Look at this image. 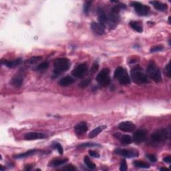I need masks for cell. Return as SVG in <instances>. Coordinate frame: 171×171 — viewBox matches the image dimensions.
<instances>
[{
    "instance_id": "obj_1",
    "label": "cell",
    "mask_w": 171,
    "mask_h": 171,
    "mask_svg": "<svg viewBox=\"0 0 171 171\" xmlns=\"http://www.w3.org/2000/svg\"><path fill=\"white\" fill-rule=\"evenodd\" d=\"M54 70L53 72V78H55L61 73L68 70L70 67V61L67 58H57L54 61Z\"/></svg>"
},
{
    "instance_id": "obj_2",
    "label": "cell",
    "mask_w": 171,
    "mask_h": 171,
    "mask_svg": "<svg viewBox=\"0 0 171 171\" xmlns=\"http://www.w3.org/2000/svg\"><path fill=\"white\" fill-rule=\"evenodd\" d=\"M131 76L136 84H145L148 82L147 75L139 66H137L131 70Z\"/></svg>"
},
{
    "instance_id": "obj_3",
    "label": "cell",
    "mask_w": 171,
    "mask_h": 171,
    "mask_svg": "<svg viewBox=\"0 0 171 171\" xmlns=\"http://www.w3.org/2000/svg\"><path fill=\"white\" fill-rule=\"evenodd\" d=\"M147 73L149 77L156 82H160L162 80L161 72L155 62L151 61L147 67Z\"/></svg>"
},
{
    "instance_id": "obj_4",
    "label": "cell",
    "mask_w": 171,
    "mask_h": 171,
    "mask_svg": "<svg viewBox=\"0 0 171 171\" xmlns=\"http://www.w3.org/2000/svg\"><path fill=\"white\" fill-rule=\"evenodd\" d=\"M114 78L118 80L122 85H128L130 84V79L127 70L122 67H118L114 72Z\"/></svg>"
},
{
    "instance_id": "obj_5",
    "label": "cell",
    "mask_w": 171,
    "mask_h": 171,
    "mask_svg": "<svg viewBox=\"0 0 171 171\" xmlns=\"http://www.w3.org/2000/svg\"><path fill=\"white\" fill-rule=\"evenodd\" d=\"M169 136V133L167 130L164 128L158 129L152 134L151 135V140L155 143H161L164 141L168 138Z\"/></svg>"
},
{
    "instance_id": "obj_6",
    "label": "cell",
    "mask_w": 171,
    "mask_h": 171,
    "mask_svg": "<svg viewBox=\"0 0 171 171\" xmlns=\"http://www.w3.org/2000/svg\"><path fill=\"white\" fill-rule=\"evenodd\" d=\"M97 82L101 86L106 87L110 84V70L108 68H104L96 76Z\"/></svg>"
},
{
    "instance_id": "obj_7",
    "label": "cell",
    "mask_w": 171,
    "mask_h": 171,
    "mask_svg": "<svg viewBox=\"0 0 171 171\" xmlns=\"http://www.w3.org/2000/svg\"><path fill=\"white\" fill-rule=\"evenodd\" d=\"M131 5L134 7L136 12L140 16H147L150 12V7L141 3L133 1L131 3Z\"/></svg>"
},
{
    "instance_id": "obj_8",
    "label": "cell",
    "mask_w": 171,
    "mask_h": 171,
    "mask_svg": "<svg viewBox=\"0 0 171 171\" xmlns=\"http://www.w3.org/2000/svg\"><path fill=\"white\" fill-rule=\"evenodd\" d=\"M87 70H88V64L86 63H82L76 67L73 70L72 74L76 78H82L84 76Z\"/></svg>"
},
{
    "instance_id": "obj_9",
    "label": "cell",
    "mask_w": 171,
    "mask_h": 171,
    "mask_svg": "<svg viewBox=\"0 0 171 171\" xmlns=\"http://www.w3.org/2000/svg\"><path fill=\"white\" fill-rule=\"evenodd\" d=\"M114 153L116 155H118L120 156L127 157V158H134V157H137L139 155V153L137 150L134 149L132 150H127V149H116L114 150Z\"/></svg>"
},
{
    "instance_id": "obj_10",
    "label": "cell",
    "mask_w": 171,
    "mask_h": 171,
    "mask_svg": "<svg viewBox=\"0 0 171 171\" xmlns=\"http://www.w3.org/2000/svg\"><path fill=\"white\" fill-rule=\"evenodd\" d=\"M147 137V133L144 130H139L134 133L133 136V141L136 144H140L144 142Z\"/></svg>"
},
{
    "instance_id": "obj_11",
    "label": "cell",
    "mask_w": 171,
    "mask_h": 171,
    "mask_svg": "<svg viewBox=\"0 0 171 171\" xmlns=\"http://www.w3.org/2000/svg\"><path fill=\"white\" fill-rule=\"evenodd\" d=\"M118 128L121 131L125 133H132L136 130V125L130 121H125L120 123L118 125Z\"/></svg>"
},
{
    "instance_id": "obj_12",
    "label": "cell",
    "mask_w": 171,
    "mask_h": 171,
    "mask_svg": "<svg viewBox=\"0 0 171 171\" xmlns=\"http://www.w3.org/2000/svg\"><path fill=\"white\" fill-rule=\"evenodd\" d=\"M47 137V135L44 133H28L24 135V138L26 141H33V140L43 139Z\"/></svg>"
},
{
    "instance_id": "obj_13",
    "label": "cell",
    "mask_w": 171,
    "mask_h": 171,
    "mask_svg": "<svg viewBox=\"0 0 171 171\" xmlns=\"http://www.w3.org/2000/svg\"><path fill=\"white\" fill-rule=\"evenodd\" d=\"M91 29L92 32L98 36H102L105 33V27L96 22H92L91 24Z\"/></svg>"
},
{
    "instance_id": "obj_14",
    "label": "cell",
    "mask_w": 171,
    "mask_h": 171,
    "mask_svg": "<svg viewBox=\"0 0 171 171\" xmlns=\"http://www.w3.org/2000/svg\"><path fill=\"white\" fill-rule=\"evenodd\" d=\"M87 130H88V126H87L86 122H82L78 123L74 127V131L76 134L79 136L83 135L84 134H85Z\"/></svg>"
},
{
    "instance_id": "obj_15",
    "label": "cell",
    "mask_w": 171,
    "mask_h": 171,
    "mask_svg": "<svg viewBox=\"0 0 171 171\" xmlns=\"http://www.w3.org/2000/svg\"><path fill=\"white\" fill-rule=\"evenodd\" d=\"M98 15L99 24L106 27V25H108V16L106 14L102 8H98Z\"/></svg>"
},
{
    "instance_id": "obj_16",
    "label": "cell",
    "mask_w": 171,
    "mask_h": 171,
    "mask_svg": "<svg viewBox=\"0 0 171 171\" xmlns=\"http://www.w3.org/2000/svg\"><path fill=\"white\" fill-rule=\"evenodd\" d=\"M22 62L21 58H18L14 60H4L2 61V64L9 68H13L18 66Z\"/></svg>"
},
{
    "instance_id": "obj_17",
    "label": "cell",
    "mask_w": 171,
    "mask_h": 171,
    "mask_svg": "<svg viewBox=\"0 0 171 171\" xmlns=\"http://www.w3.org/2000/svg\"><path fill=\"white\" fill-rule=\"evenodd\" d=\"M116 135H117L116 138H118L122 144L124 145L130 144L133 142V138L132 137L127 134H124V135H120L119 133H116Z\"/></svg>"
},
{
    "instance_id": "obj_18",
    "label": "cell",
    "mask_w": 171,
    "mask_h": 171,
    "mask_svg": "<svg viewBox=\"0 0 171 171\" xmlns=\"http://www.w3.org/2000/svg\"><path fill=\"white\" fill-rule=\"evenodd\" d=\"M74 82V78H72L71 76H65L61 78V79H60V81H59L58 84L61 86L66 87L72 84Z\"/></svg>"
},
{
    "instance_id": "obj_19",
    "label": "cell",
    "mask_w": 171,
    "mask_h": 171,
    "mask_svg": "<svg viewBox=\"0 0 171 171\" xmlns=\"http://www.w3.org/2000/svg\"><path fill=\"white\" fill-rule=\"evenodd\" d=\"M67 162H68V159L67 158L54 159V160H53V161L49 164V166L51 167H56L61 166V165L66 164Z\"/></svg>"
},
{
    "instance_id": "obj_20",
    "label": "cell",
    "mask_w": 171,
    "mask_h": 171,
    "mask_svg": "<svg viewBox=\"0 0 171 171\" xmlns=\"http://www.w3.org/2000/svg\"><path fill=\"white\" fill-rule=\"evenodd\" d=\"M150 4H152L154 6V7L156 8L157 10H159V11H164L168 8L167 5L163 4V3H162V2L153 1H150Z\"/></svg>"
},
{
    "instance_id": "obj_21",
    "label": "cell",
    "mask_w": 171,
    "mask_h": 171,
    "mask_svg": "<svg viewBox=\"0 0 171 171\" xmlns=\"http://www.w3.org/2000/svg\"><path fill=\"white\" fill-rule=\"evenodd\" d=\"M106 128V126H100V127H98L94 129V130L89 134V138H95V137L98 135L101 132L104 130Z\"/></svg>"
},
{
    "instance_id": "obj_22",
    "label": "cell",
    "mask_w": 171,
    "mask_h": 171,
    "mask_svg": "<svg viewBox=\"0 0 171 171\" xmlns=\"http://www.w3.org/2000/svg\"><path fill=\"white\" fill-rule=\"evenodd\" d=\"M36 152H37V150H36V149L30 150L27 151V152L21 153V154H19V155H17L13 156V158H16V159L24 158H26V157H28V156H30L33 155Z\"/></svg>"
},
{
    "instance_id": "obj_23",
    "label": "cell",
    "mask_w": 171,
    "mask_h": 171,
    "mask_svg": "<svg viewBox=\"0 0 171 171\" xmlns=\"http://www.w3.org/2000/svg\"><path fill=\"white\" fill-rule=\"evenodd\" d=\"M23 78L21 76H15L12 78V81H11V84L16 88H19L21 87L23 84Z\"/></svg>"
},
{
    "instance_id": "obj_24",
    "label": "cell",
    "mask_w": 171,
    "mask_h": 171,
    "mask_svg": "<svg viewBox=\"0 0 171 171\" xmlns=\"http://www.w3.org/2000/svg\"><path fill=\"white\" fill-rule=\"evenodd\" d=\"M130 26L134 30L136 31L137 32L141 33L142 32V26L141 22L136 21H132L130 22Z\"/></svg>"
},
{
    "instance_id": "obj_25",
    "label": "cell",
    "mask_w": 171,
    "mask_h": 171,
    "mask_svg": "<svg viewBox=\"0 0 171 171\" xmlns=\"http://www.w3.org/2000/svg\"><path fill=\"white\" fill-rule=\"evenodd\" d=\"M134 166H135L137 168H141V169H148L150 167V165L147 162L140 161H135L133 162Z\"/></svg>"
},
{
    "instance_id": "obj_26",
    "label": "cell",
    "mask_w": 171,
    "mask_h": 171,
    "mask_svg": "<svg viewBox=\"0 0 171 171\" xmlns=\"http://www.w3.org/2000/svg\"><path fill=\"white\" fill-rule=\"evenodd\" d=\"M48 67H49V62H47V61H44V62L40 64L39 65L36 66L34 70L36 71H42L44 70L47 69Z\"/></svg>"
},
{
    "instance_id": "obj_27",
    "label": "cell",
    "mask_w": 171,
    "mask_h": 171,
    "mask_svg": "<svg viewBox=\"0 0 171 171\" xmlns=\"http://www.w3.org/2000/svg\"><path fill=\"white\" fill-rule=\"evenodd\" d=\"M84 163L86 165V167L89 168L90 169H94L96 168V164L90 160L88 156L84 157Z\"/></svg>"
},
{
    "instance_id": "obj_28",
    "label": "cell",
    "mask_w": 171,
    "mask_h": 171,
    "mask_svg": "<svg viewBox=\"0 0 171 171\" xmlns=\"http://www.w3.org/2000/svg\"><path fill=\"white\" fill-rule=\"evenodd\" d=\"M100 147L99 144H95V143L91 142H86L84 144H81L78 146V148H87V147Z\"/></svg>"
},
{
    "instance_id": "obj_29",
    "label": "cell",
    "mask_w": 171,
    "mask_h": 171,
    "mask_svg": "<svg viewBox=\"0 0 171 171\" xmlns=\"http://www.w3.org/2000/svg\"><path fill=\"white\" fill-rule=\"evenodd\" d=\"M92 1H88L85 2L84 5V13L86 14H88V13L90 12V9L91 5H92Z\"/></svg>"
},
{
    "instance_id": "obj_30",
    "label": "cell",
    "mask_w": 171,
    "mask_h": 171,
    "mask_svg": "<svg viewBox=\"0 0 171 171\" xmlns=\"http://www.w3.org/2000/svg\"><path fill=\"white\" fill-rule=\"evenodd\" d=\"M90 82H91V80L90 79V78H88V79L83 80L82 82L80 83L79 86L82 88H86V87H88L90 84Z\"/></svg>"
},
{
    "instance_id": "obj_31",
    "label": "cell",
    "mask_w": 171,
    "mask_h": 171,
    "mask_svg": "<svg viewBox=\"0 0 171 171\" xmlns=\"http://www.w3.org/2000/svg\"><path fill=\"white\" fill-rule=\"evenodd\" d=\"M41 59H42V56H34L30 58L29 60L27 61V62H28L30 64H33L38 62V61H40Z\"/></svg>"
},
{
    "instance_id": "obj_32",
    "label": "cell",
    "mask_w": 171,
    "mask_h": 171,
    "mask_svg": "<svg viewBox=\"0 0 171 171\" xmlns=\"http://www.w3.org/2000/svg\"><path fill=\"white\" fill-rule=\"evenodd\" d=\"M53 147L56 148L58 150V152L60 154V155H62L63 154V148L61 147L60 144H59V143H54V145H53Z\"/></svg>"
},
{
    "instance_id": "obj_33",
    "label": "cell",
    "mask_w": 171,
    "mask_h": 171,
    "mask_svg": "<svg viewBox=\"0 0 171 171\" xmlns=\"http://www.w3.org/2000/svg\"><path fill=\"white\" fill-rule=\"evenodd\" d=\"M163 48H164V47L162 46H155V47H152V48L150 49V52L155 53V52L162 51V50H163Z\"/></svg>"
},
{
    "instance_id": "obj_34",
    "label": "cell",
    "mask_w": 171,
    "mask_h": 171,
    "mask_svg": "<svg viewBox=\"0 0 171 171\" xmlns=\"http://www.w3.org/2000/svg\"><path fill=\"white\" fill-rule=\"evenodd\" d=\"M120 170L121 171H125L127 170V164L125 160H122L121 162H120Z\"/></svg>"
},
{
    "instance_id": "obj_35",
    "label": "cell",
    "mask_w": 171,
    "mask_h": 171,
    "mask_svg": "<svg viewBox=\"0 0 171 171\" xmlns=\"http://www.w3.org/2000/svg\"><path fill=\"white\" fill-rule=\"evenodd\" d=\"M164 72L165 74L169 78H170V63H169L164 68Z\"/></svg>"
},
{
    "instance_id": "obj_36",
    "label": "cell",
    "mask_w": 171,
    "mask_h": 171,
    "mask_svg": "<svg viewBox=\"0 0 171 171\" xmlns=\"http://www.w3.org/2000/svg\"><path fill=\"white\" fill-rule=\"evenodd\" d=\"M147 157L148 158V160L152 162H156L157 161L156 156L154 155H147Z\"/></svg>"
},
{
    "instance_id": "obj_37",
    "label": "cell",
    "mask_w": 171,
    "mask_h": 171,
    "mask_svg": "<svg viewBox=\"0 0 171 171\" xmlns=\"http://www.w3.org/2000/svg\"><path fill=\"white\" fill-rule=\"evenodd\" d=\"M89 155L92 157H94V158H99L100 157L99 153H98L97 152H96V151H94V150H90Z\"/></svg>"
},
{
    "instance_id": "obj_38",
    "label": "cell",
    "mask_w": 171,
    "mask_h": 171,
    "mask_svg": "<svg viewBox=\"0 0 171 171\" xmlns=\"http://www.w3.org/2000/svg\"><path fill=\"white\" fill-rule=\"evenodd\" d=\"M98 68V64L97 63L96 64H94L93 66H92V70H91V72L92 73H95L96 71H97V70Z\"/></svg>"
},
{
    "instance_id": "obj_39",
    "label": "cell",
    "mask_w": 171,
    "mask_h": 171,
    "mask_svg": "<svg viewBox=\"0 0 171 171\" xmlns=\"http://www.w3.org/2000/svg\"><path fill=\"white\" fill-rule=\"evenodd\" d=\"M64 170H74L76 169V168L72 166V165H67L66 167L63 168Z\"/></svg>"
},
{
    "instance_id": "obj_40",
    "label": "cell",
    "mask_w": 171,
    "mask_h": 171,
    "mask_svg": "<svg viewBox=\"0 0 171 171\" xmlns=\"http://www.w3.org/2000/svg\"><path fill=\"white\" fill-rule=\"evenodd\" d=\"M163 161L164 162H166V163L168 164H170L171 162V158H170V156H167L166 157H164L163 158Z\"/></svg>"
},
{
    "instance_id": "obj_41",
    "label": "cell",
    "mask_w": 171,
    "mask_h": 171,
    "mask_svg": "<svg viewBox=\"0 0 171 171\" xmlns=\"http://www.w3.org/2000/svg\"><path fill=\"white\" fill-rule=\"evenodd\" d=\"M160 170H169V169H167V168H161Z\"/></svg>"
}]
</instances>
